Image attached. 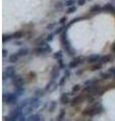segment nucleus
Instances as JSON below:
<instances>
[{
	"instance_id": "nucleus-1",
	"label": "nucleus",
	"mask_w": 115,
	"mask_h": 121,
	"mask_svg": "<svg viewBox=\"0 0 115 121\" xmlns=\"http://www.w3.org/2000/svg\"><path fill=\"white\" fill-rule=\"evenodd\" d=\"M60 41H61V44H62L63 47V50L67 52L69 56H74L75 55V51L73 50L72 45L70 43V41L68 39V35H67V30H65V31L61 35V39H60Z\"/></svg>"
},
{
	"instance_id": "nucleus-2",
	"label": "nucleus",
	"mask_w": 115,
	"mask_h": 121,
	"mask_svg": "<svg viewBox=\"0 0 115 121\" xmlns=\"http://www.w3.org/2000/svg\"><path fill=\"white\" fill-rule=\"evenodd\" d=\"M87 109H88V110L85 111L84 113H85L86 115L91 116V117L96 115V114H100L101 112H103V107H102V105L100 103H98V104L97 103H94L92 107L87 108Z\"/></svg>"
},
{
	"instance_id": "nucleus-3",
	"label": "nucleus",
	"mask_w": 115,
	"mask_h": 121,
	"mask_svg": "<svg viewBox=\"0 0 115 121\" xmlns=\"http://www.w3.org/2000/svg\"><path fill=\"white\" fill-rule=\"evenodd\" d=\"M3 101L8 105H16L18 102V96L15 93H7L3 95Z\"/></svg>"
},
{
	"instance_id": "nucleus-4",
	"label": "nucleus",
	"mask_w": 115,
	"mask_h": 121,
	"mask_svg": "<svg viewBox=\"0 0 115 121\" xmlns=\"http://www.w3.org/2000/svg\"><path fill=\"white\" fill-rule=\"evenodd\" d=\"M52 52V48L47 43L44 45H37V47L32 51V52L36 56H40V55H47L49 54Z\"/></svg>"
},
{
	"instance_id": "nucleus-5",
	"label": "nucleus",
	"mask_w": 115,
	"mask_h": 121,
	"mask_svg": "<svg viewBox=\"0 0 115 121\" xmlns=\"http://www.w3.org/2000/svg\"><path fill=\"white\" fill-rule=\"evenodd\" d=\"M83 63H84L83 56H77V58H75L74 60L69 63L68 67H69V69H76L79 65H81V64H83Z\"/></svg>"
},
{
	"instance_id": "nucleus-6",
	"label": "nucleus",
	"mask_w": 115,
	"mask_h": 121,
	"mask_svg": "<svg viewBox=\"0 0 115 121\" xmlns=\"http://www.w3.org/2000/svg\"><path fill=\"white\" fill-rule=\"evenodd\" d=\"M11 81H12V84L14 85L15 88H18V87H22L24 86V79L20 77L19 75H15L14 77L11 79Z\"/></svg>"
},
{
	"instance_id": "nucleus-7",
	"label": "nucleus",
	"mask_w": 115,
	"mask_h": 121,
	"mask_svg": "<svg viewBox=\"0 0 115 121\" xmlns=\"http://www.w3.org/2000/svg\"><path fill=\"white\" fill-rule=\"evenodd\" d=\"M15 75L16 74H15L14 67H8V68H6V70L4 71V73H3V80H5L6 78L12 79Z\"/></svg>"
},
{
	"instance_id": "nucleus-8",
	"label": "nucleus",
	"mask_w": 115,
	"mask_h": 121,
	"mask_svg": "<svg viewBox=\"0 0 115 121\" xmlns=\"http://www.w3.org/2000/svg\"><path fill=\"white\" fill-rule=\"evenodd\" d=\"M71 76V72H70V70L69 69H65V74H64V76H63V78L60 80V82H59V86L60 87H62V86H64V84L67 82V80L69 79V77Z\"/></svg>"
},
{
	"instance_id": "nucleus-9",
	"label": "nucleus",
	"mask_w": 115,
	"mask_h": 121,
	"mask_svg": "<svg viewBox=\"0 0 115 121\" xmlns=\"http://www.w3.org/2000/svg\"><path fill=\"white\" fill-rule=\"evenodd\" d=\"M84 99H85V97H84V93H83V94H81V95L76 96L74 99L72 100L71 104H72V106H76V105H78L80 103H82V102L84 101Z\"/></svg>"
},
{
	"instance_id": "nucleus-10",
	"label": "nucleus",
	"mask_w": 115,
	"mask_h": 121,
	"mask_svg": "<svg viewBox=\"0 0 115 121\" xmlns=\"http://www.w3.org/2000/svg\"><path fill=\"white\" fill-rule=\"evenodd\" d=\"M70 93H64L62 94V96H61L60 98V101H61V103H62L63 105H67L70 103Z\"/></svg>"
},
{
	"instance_id": "nucleus-11",
	"label": "nucleus",
	"mask_w": 115,
	"mask_h": 121,
	"mask_svg": "<svg viewBox=\"0 0 115 121\" xmlns=\"http://www.w3.org/2000/svg\"><path fill=\"white\" fill-rule=\"evenodd\" d=\"M100 59H101V56L100 55H91V56H89L87 58V62L88 63H91V64L98 63L99 60H100Z\"/></svg>"
},
{
	"instance_id": "nucleus-12",
	"label": "nucleus",
	"mask_w": 115,
	"mask_h": 121,
	"mask_svg": "<svg viewBox=\"0 0 115 121\" xmlns=\"http://www.w3.org/2000/svg\"><path fill=\"white\" fill-rule=\"evenodd\" d=\"M103 11H105V12H108V13H114L115 14V6H113L112 4H110V3H108V4H105L104 6L102 7Z\"/></svg>"
},
{
	"instance_id": "nucleus-13",
	"label": "nucleus",
	"mask_w": 115,
	"mask_h": 121,
	"mask_svg": "<svg viewBox=\"0 0 115 121\" xmlns=\"http://www.w3.org/2000/svg\"><path fill=\"white\" fill-rule=\"evenodd\" d=\"M60 67L59 66H53V70L51 72V77H52V80H55V78L57 77H59V75H60Z\"/></svg>"
},
{
	"instance_id": "nucleus-14",
	"label": "nucleus",
	"mask_w": 115,
	"mask_h": 121,
	"mask_svg": "<svg viewBox=\"0 0 115 121\" xmlns=\"http://www.w3.org/2000/svg\"><path fill=\"white\" fill-rule=\"evenodd\" d=\"M29 105L32 106L33 108H36L38 105H40V101H38V98L35 97V98H31L29 101Z\"/></svg>"
},
{
	"instance_id": "nucleus-15",
	"label": "nucleus",
	"mask_w": 115,
	"mask_h": 121,
	"mask_svg": "<svg viewBox=\"0 0 115 121\" xmlns=\"http://www.w3.org/2000/svg\"><path fill=\"white\" fill-rule=\"evenodd\" d=\"M102 11H103L102 7L99 6V5H95L90 9V12H92V13H100Z\"/></svg>"
},
{
	"instance_id": "nucleus-16",
	"label": "nucleus",
	"mask_w": 115,
	"mask_h": 121,
	"mask_svg": "<svg viewBox=\"0 0 115 121\" xmlns=\"http://www.w3.org/2000/svg\"><path fill=\"white\" fill-rule=\"evenodd\" d=\"M28 50L26 48H20V50H19L16 54L19 56H27L28 55Z\"/></svg>"
},
{
	"instance_id": "nucleus-17",
	"label": "nucleus",
	"mask_w": 115,
	"mask_h": 121,
	"mask_svg": "<svg viewBox=\"0 0 115 121\" xmlns=\"http://www.w3.org/2000/svg\"><path fill=\"white\" fill-rule=\"evenodd\" d=\"M19 58H20V56H19L17 54L10 55V56H8V62H9V63H15V62H17Z\"/></svg>"
},
{
	"instance_id": "nucleus-18",
	"label": "nucleus",
	"mask_w": 115,
	"mask_h": 121,
	"mask_svg": "<svg viewBox=\"0 0 115 121\" xmlns=\"http://www.w3.org/2000/svg\"><path fill=\"white\" fill-rule=\"evenodd\" d=\"M81 89H82V86H81V85H75V86L72 88V92L70 93V96L75 95L76 93H78L79 91H81Z\"/></svg>"
},
{
	"instance_id": "nucleus-19",
	"label": "nucleus",
	"mask_w": 115,
	"mask_h": 121,
	"mask_svg": "<svg viewBox=\"0 0 115 121\" xmlns=\"http://www.w3.org/2000/svg\"><path fill=\"white\" fill-rule=\"evenodd\" d=\"M41 115L40 114H32V115H30L29 116V118L28 120H33V121H40V120H43V118H41Z\"/></svg>"
},
{
	"instance_id": "nucleus-20",
	"label": "nucleus",
	"mask_w": 115,
	"mask_h": 121,
	"mask_svg": "<svg viewBox=\"0 0 115 121\" xmlns=\"http://www.w3.org/2000/svg\"><path fill=\"white\" fill-rule=\"evenodd\" d=\"M57 102L56 101H52L49 103V112H53L55 111V109L57 108Z\"/></svg>"
},
{
	"instance_id": "nucleus-21",
	"label": "nucleus",
	"mask_w": 115,
	"mask_h": 121,
	"mask_svg": "<svg viewBox=\"0 0 115 121\" xmlns=\"http://www.w3.org/2000/svg\"><path fill=\"white\" fill-rule=\"evenodd\" d=\"M111 60V56H101V59H100V62L101 64H107V63H109Z\"/></svg>"
},
{
	"instance_id": "nucleus-22",
	"label": "nucleus",
	"mask_w": 115,
	"mask_h": 121,
	"mask_svg": "<svg viewBox=\"0 0 115 121\" xmlns=\"http://www.w3.org/2000/svg\"><path fill=\"white\" fill-rule=\"evenodd\" d=\"M102 65H103V64H101L100 62L96 63L95 65H93V66L91 67V71H99L102 68Z\"/></svg>"
},
{
	"instance_id": "nucleus-23",
	"label": "nucleus",
	"mask_w": 115,
	"mask_h": 121,
	"mask_svg": "<svg viewBox=\"0 0 115 121\" xmlns=\"http://www.w3.org/2000/svg\"><path fill=\"white\" fill-rule=\"evenodd\" d=\"M24 91H25V89H24V86H22V87H18V88H16V91H15V94L19 97V96H21L22 94L24 93Z\"/></svg>"
},
{
	"instance_id": "nucleus-24",
	"label": "nucleus",
	"mask_w": 115,
	"mask_h": 121,
	"mask_svg": "<svg viewBox=\"0 0 115 121\" xmlns=\"http://www.w3.org/2000/svg\"><path fill=\"white\" fill-rule=\"evenodd\" d=\"M101 78L103 79V80H108V79H110V78H113V76L110 72H107V73H102L101 74Z\"/></svg>"
},
{
	"instance_id": "nucleus-25",
	"label": "nucleus",
	"mask_w": 115,
	"mask_h": 121,
	"mask_svg": "<svg viewBox=\"0 0 115 121\" xmlns=\"http://www.w3.org/2000/svg\"><path fill=\"white\" fill-rule=\"evenodd\" d=\"M63 56H64V54H63V52H62V51H59V52H55V54L53 55V59H57V60H58L63 59Z\"/></svg>"
},
{
	"instance_id": "nucleus-26",
	"label": "nucleus",
	"mask_w": 115,
	"mask_h": 121,
	"mask_svg": "<svg viewBox=\"0 0 115 121\" xmlns=\"http://www.w3.org/2000/svg\"><path fill=\"white\" fill-rule=\"evenodd\" d=\"M24 35L23 31H21V30H18V31H16L15 33H13V39H21L22 36Z\"/></svg>"
},
{
	"instance_id": "nucleus-27",
	"label": "nucleus",
	"mask_w": 115,
	"mask_h": 121,
	"mask_svg": "<svg viewBox=\"0 0 115 121\" xmlns=\"http://www.w3.org/2000/svg\"><path fill=\"white\" fill-rule=\"evenodd\" d=\"M58 66L60 67V69L61 70H65L67 68V65L63 62V59H61V60H58Z\"/></svg>"
},
{
	"instance_id": "nucleus-28",
	"label": "nucleus",
	"mask_w": 115,
	"mask_h": 121,
	"mask_svg": "<svg viewBox=\"0 0 115 121\" xmlns=\"http://www.w3.org/2000/svg\"><path fill=\"white\" fill-rule=\"evenodd\" d=\"M65 115H66V110L65 109H61V111H60V114H59V116H58V120H63L64 119V117H65Z\"/></svg>"
},
{
	"instance_id": "nucleus-29",
	"label": "nucleus",
	"mask_w": 115,
	"mask_h": 121,
	"mask_svg": "<svg viewBox=\"0 0 115 121\" xmlns=\"http://www.w3.org/2000/svg\"><path fill=\"white\" fill-rule=\"evenodd\" d=\"M64 31H65V26H61V27H58L55 31H53V33H55V35H62Z\"/></svg>"
},
{
	"instance_id": "nucleus-30",
	"label": "nucleus",
	"mask_w": 115,
	"mask_h": 121,
	"mask_svg": "<svg viewBox=\"0 0 115 121\" xmlns=\"http://www.w3.org/2000/svg\"><path fill=\"white\" fill-rule=\"evenodd\" d=\"M76 3H77V0H68V1L65 3V6L70 7V6H73L74 4H76Z\"/></svg>"
},
{
	"instance_id": "nucleus-31",
	"label": "nucleus",
	"mask_w": 115,
	"mask_h": 121,
	"mask_svg": "<svg viewBox=\"0 0 115 121\" xmlns=\"http://www.w3.org/2000/svg\"><path fill=\"white\" fill-rule=\"evenodd\" d=\"M13 39V35H3V37H2V40H3V43H6L7 40H11Z\"/></svg>"
},
{
	"instance_id": "nucleus-32",
	"label": "nucleus",
	"mask_w": 115,
	"mask_h": 121,
	"mask_svg": "<svg viewBox=\"0 0 115 121\" xmlns=\"http://www.w3.org/2000/svg\"><path fill=\"white\" fill-rule=\"evenodd\" d=\"M76 11V6H70V7H68V9H67V13L68 14H72V13H74Z\"/></svg>"
},
{
	"instance_id": "nucleus-33",
	"label": "nucleus",
	"mask_w": 115,
	"mask_h": 121,
	"mask_svg": "<svg viewBox=\"0 0 115 121\" xmlns=\"http://www.w3.org/2000/svg\"><path fill=\"white\" fill-rule=\"evenodd\" d=\"M53 35H55V33H49V35H48L47 39H45V40L48 41V43H51V41L53 39Z\"/></svg>"
},
{
	"instance_id": "nucleus-34",
	"label": "nucleus",
	"mask_w": 115,
	"mask_h": 121,
	"mask_svg": "<svg viewBox=\"0 0 115 121\" xmlns=\"http://www.w3.org/2000/svg\"><path fill=\"white\" fill-rule=\"evenodd\" d=\"M67 22V17L66 16H64V17H62L61 19L59 20V24H61V25H63V24H65Z\"/></svg>"
},
{
	"instance_id": "nucleus-35",
	"label": "nucleus",
	"mask_w": 115,
	"mask_h": 121,
	"mask_svg": "<svg viewBox=\"0 0 115 121\" xmlns=\"http://www.w3.org/2000/svg\"><path fill=\"white\" fill-rule=\"evenodd\" d=\"M86 2V0H77V4L78 5H84Z\"/></svg>"
},
{
	"instance_id": "nucleus-36",
	"label": "nucleus",
	"mask_w": 115,
	"mask_h": 121,
	"mask_svg": "<svg viewBox=\"0 0 115 121\" xmlns=\"http://www.w3.org/2000/svg\"><path fill=\"white\" fill-rule=\"evenodd\" d=\"M108 72H110L111 74H112V76L115 78V68H111V69H109V71Z\"/></svg>"
},
{
	"instance_id": "nucleus-37",
	"label": "nucleus",
	"mask_w": 115,
	"mask_h": 121,
	"mask_svg": "<svg viewBox=\"0 0 115 121\" xmlns=\"http://www.w3.org/2000/svg\"><path fill=\"white\" fill-rule=\"evenodd\" d=\"M56 25V23H52V24H49V25H48V29H53L52 27H53V26Z\"/></svg>"
},
{
	"instance_id": "nucleus-38",
	"label": "nucleus",
	"mask_w": 115,
	"mask_h": 121,
	"mask_svg": "<svg viewBox=\"0 0 115 121\" xmlns=\"http://www.w3.org/2000/svg\"><path fill=\"white\" fill-rule=\"evenodd\" d=\"M6 56V50H3V58Z\"/></svg>"
}]
</instances>
